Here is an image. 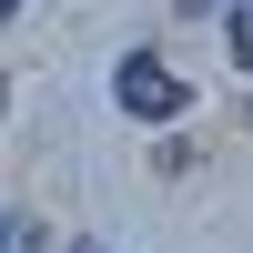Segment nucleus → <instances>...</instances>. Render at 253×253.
Masks as SVG:
<instances>
[{
	"label": "nucleus",
	"instance_id": "f03ea898",
	"mask_svg": "<svg viewBox=\"0 0 253 253\" xmlns=\"http://www.w3.org/2000/svg\"><path fill=\"white\" fill-rule=\"evenodd\" d=\"M0 253H51V233H41V213H10V223H0Z\"/></svg>",
	"mask_w": 253,
	"mask_h": 253
},
{
	"label": "nucleus",
	"instance_id": "7ed1b4c3",
	"mask_svg": "<svg viewBox=\"0 0 253 253\" xmlns=\"http://www.w3.org/2000/svg\"><path fill=\"white\" fill-rule=\"evenodd\" d=\"M223 51L253 71V0H233V10H223Z\"/></svg>",
	"mask_w": 253,
	"mask_h": 253
},
{
	"label": "nucleus",
	"instance_id": "20e7f679",
	"mask_svg": "<svg viewBox=\"0 0 253 253\" xmlns=\"http://www.w3.org/2000/svg\"><path fill=\"white\" fill-rule=\"evenodd\" d=\"M172 10H182V20H203V10H233V0H172Z\"/></svg>",
	"mask_w": 253,
	"mask_h": 253
},
{
	"label": "nucleus",
	"instance_id": "423d86ee",
	"mask_svg": "<svg viewBox=\"0 0 253 253\" xmlns=\"http://www.w3.org/2000/svg\"><path fill=\"white\" fill-rule=\"evenodd\" d=\"M10 20H20V0H0V31H10Z\"/></svg>",
	"mask_w": 253,
	"mask_h": 253
},
{
	"label": "nucleus",
	"instance_id": "f257e3e1",
	"mask_svg": "<svg viewBox=\"0 0 253 253\" xmlns=\"http://www.w3.org/2000/svg\"><path fill=\"white\" fill-rule=\"evenodd\" d=\"M112 101H122L132 122H182V112H193V91H182V71H162V51H122Z\"/></svg>",
	"mask_w": 253,
	"mask_h": 253
},
{
	"label": "nucleus",
	"instance_id": "39448f33",
	"mask_svg": "<svg viewBox=\"0 0 253 253\" xmlns=\"http://www.w3.org/2000/svg\"><path fill=\"white\" fill-rule=\"evenodd\" d=\"M61 253H101V243H91V233H71V243H61Z\"/></svg>",
	"mask_w": 253,
	"mask_h": 253
}]
</instances>
